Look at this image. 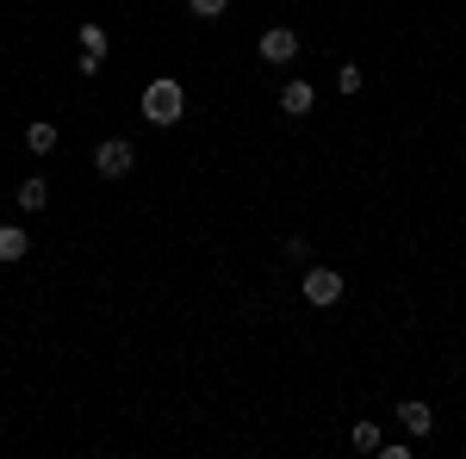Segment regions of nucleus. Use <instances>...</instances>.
<instances>
[{
	"instance_id": "obj_9",
	"label": "nucleus",
	"mask_w": 466,
	"mask_h": 459,
	"mask_svg": "<svg viewBox=\"0 0 466 459\" xmlns=\"http://www.w3.org/2000/svg\"><path fill=\"white\" fill-rule=\"evenodd\" d=\"M25 149H32V155H50V149H56V125H50V118L25 125Z\"/></svg>"
},
{
	"instance_id": "obj_7",
	"label": "nucleus",
	"mask_w": 466,
	"mask_h": 459,
	"mask_svg": "<svg viewBox=\"0 0 466 459\" xmlns=\"http://www.w3.org/2000/svg\"><path fill=\"white\" fill-rule=\"evenodd\" d=\"M25 248H32V236H25V224H0V267L25 261Z\"/></svg>"
},
{
	"instance_id": "obj_11",
	"label": "nucleus",
	"mask_w": 466,
	"mask_h": 459,
	"mask_svg": "<svg viewBox=\"0 0 466 459\" xmlns=\"http://www.w3.org/2000/svg\"><path fill=\"white\" fill-rule=\"evenodd\" d=\"M349 441H355V454H380V428H373V423H355V428H349Z\"/></svg>"
},
{
	"instance_id": "obj_6",
	"label": "nucleus",
	"mask_w": 466,
	"mask_h": 459,
	"mask_svg": "<svg viewBox=\"0 0 466 459\" xmlns=\"http://www.w3.org/2000/svg\"><path fill=\"white\" fill-rule=\"evenodd\" d=\"M311 106H318L311 81H287V87H280V112H287V118H305Z\"/></svg>"
},
{
	"instance_id": "obj_12",
	"label": "nucleus",
	"mask_w": 466,
	"mask_h": 459,
	"mask_svg": "<svg viewBox=\"0 0 466 459\" xmlns=\"http://www.w3.org/2000/svg\"><path fill=\"white\" fill-rule=\"evenodd\" d=\"M336 87H342V94H360V87H367L360 63H342V69H336Z\"/></svg>"
},
{
	"instance_id": "obj_2",
	"label": "nucleus",
	"mask_w": 466,
	"mask_h": 459,
	"mask_svg": "<svg viewBox=\"0 0 466 459\" xmlns=\"http://www.w3.org/2000/svg\"><path fill=\"white\" fill-rule=\"evenodd\" d=\"M131 168H137V149H131L125 137H106L100 149H94V175L100 180H125Z\"/></svg>"
},
{
	"instance_id": "obj_4",
	"label": "nucleus",
	"mask_w": 466,
	"mask_h": 459,
	"mask_svg": "<svg viewBox=\"0 0 466 459\" xmlns=\"http://www.w3.org/2000/svg\"><path fill=\"white\" fill-rule=\"evenodd\" d=\"M255 50H261V63H292V56H299V32H292V25H268Z\"/></svg>"
},
{
	"instance_id": "obj_10",
	"label": "nucleus",
	"mask_w": 466,
	"mask_h": 459,
	"mask_svg": "<svg viewBox=\"0 0 466 459\" xmlns=\"http://www.w3.org/2000/svg\"><path fill=\"white\" fill-rule=\"evenodd\" d=\"M81 56H106V25H81Z\"/></svg>"
},
{
	"instance_id": "obj_5",
	"label": "nucleus",
	"mask_w": 466,
	"mask_h": 459,
	"mask_svg": "<svg viewBox=\"0 0 466 459\" xmlns=\"http://www.w3.org/2000/svg\"><path fill=\"white\" fill-rule=\"evenodd\" d=\"M392 416H398V423H404V428H410V441H423V434H430V428H435V410H430V404H423V397H404V404H398Z\"/></svg>"
},
{
	"instance_id": "obj_13",
	"label": "nucleus",
	"mask_w": 466,
	"mask_h": 459,
	"mask_svg": "<svg viewBox=\"0 0 466 459\" xmlns=\"http://www.w3.org/2000/svg\"><path fill=\"white\" fill-rule=\"evenodd\" d=\"M187 13H193V19H224L230 0H187Z\"/></svg>"
},
{
	"instance_id": "obj_1",
	"label": "nucleus",
	"mask_w": 466,
	"mask_h": 459,
	"mask_svg": "<svg viewBox=\"0 0 466 459\" xmlns=\"http://www.w3.org/2000/svg\"><path fill=\"white\" fill-rule=\"evenodd\" d=\"M144 118H149V125H162V131L187 118V87H180L175 75H156V81L144 87Z\"/></svg>"
},
{
	"instance_id": "obj_8",
	"label": "nucleus",
	"mask_w": 466,
	"mask_h": 459,
	"mask_svg": "<svg viewBox=\"0 0 466 459\" xmlns=\"http://www.w3.org/2000/svg\"><path fill=\"white\" fill-rule=\"evenodd\" d=\"M44 205H50V180L25 175V180H19V212H44Z\"/></svg>"
},
{
	"instance_id": "obj_3",
	"label": "nucleus",
	"mask_w": 466,
	"mask_h": 459,
	"mask_svg": "<svg viewBox=\"0 0 466 459\" xmlns=\"http://www.w3.org/2000/svg\"><path fill=\"white\" fill-rule=\"evenodd\" d=\"M336 298H342V274H336V267H305V304L329 311Z\"/></svg>"
}]
</instances>
